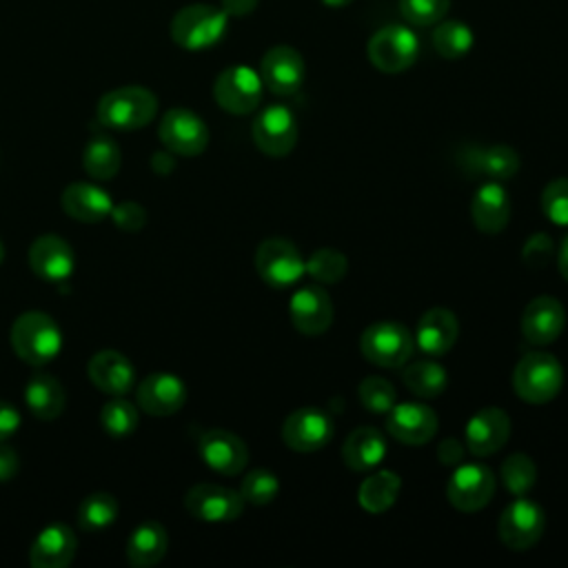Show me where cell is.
Masks as SVG:
<instances>
[{"mask_svg":"<svg viewBox=\"0 0 568 568\" xmlns=\"http://www.w3.org/2000/svg\"><path fill=\"white\" fill-rule=\"evenodd\" d=\"M255 271L264 284L273 288H288L306 273L300 248L284 237H268L255 248Z\"/></svg>","mask_w":568,"mask_h":568,"instance_id":"obj_7","label":"cell"},{"mask_svg":"<svg viewBox=\"0 0 568 568\" xmlns=\"http://www.w3.org/2000/svg\"><path fill=\"white\" fill-rule=\"evenodd\" d=\"M118 517V501L111 493H91L78 508V526L84 532H100Z\"/></svg>","mask_w":568,"mask_h":568,"instance_id":"obj_36","label":"cell"},{"mask_svg":"<svg viewBox=\"0 0 568 568\" xmlns=\"http://www.w3.org/2000/svg\"><path fill=\"white\" fill-rule=\"evenodd\" d=\"M2 260H4V244H2V240H0V264H2Z\"/></svg>","mask_w":568,"mask_h":568,"instance_id":"obj_52","label":"cell"},{"mask_svg":"<svg viewBox=\"0 0 568 568\" xmlns=\"http://www.w3.org/2000/svg\"><path fill=\"white\" fill-rule=\"evenodd\" d=\"M24 404L31 410V415H36L42 422H49L62 415L67 395L62 384L53 375L33 373L24 388Z\"/></svg>","mask_w":568,"mask_h":568,"instance_id":"obj_30","label":"cell"},{"mask_svg":"<svg viewBox=\"0 0 568 568\" xmlns=\"http://www.w3.org/2000/svg\"><path fill=\"white\" fill-rule=\"evenodd\" d=\"M450 0H399V13L413 27H430L446 18Z\"/></svg>","mask_w":568,"mask_h":568,"instance_id":"obj_42","label":"cell"},{"mask_svg":"<svg viewBox=\"0 0 568 568\" xmlns=\"http://www.w3.org/2000/svg\"><path fill=\"white\" fill-rule=\"evenodd\" d=\"M333 437V419L317 406L293 410L282 424V439L291 450L315 453Z\"/></svg>","mask_w":568,"mask_h":568,"instance_id":"obj_16","label":"cell"},{"mask_svg":"<svg viewBox=\"0 0 568 568\" xmlns=\"http://www.w3.org/2000/svg\"><path fill=\"white\" fill-rule=\"evenodd\" d=\"M229 27L222 7L195 2L182 7L171 20V40L186 51H204L215 47Z\"/></svg>","mask_w":568,"mask_h":568,"instance_id":"obj_3","label":"cell"},{"mask_svg":"<svg viewBox=\"0 0 568 568\" xmlns=\"http://www.w3.org/2000/svg\"><path fill=\"white\" fill-rule=\"evenodd\" d=\"M353 0H322V4L324 7H331V9H342V7H346V4H351Z\"/></svg>","mask_w":568,"mask_h":568,"instance_id":"obj_51","label":"cell"},{"mask_svg":"<svg viewBox=\"0 0 568 568\" xmlns=\"http://www.w3.org/2000/svg\"><path fill=\"white\" fill-rule=\"evenodd\" d=\"M304 266H306V273L317 284H337L348 273V257L339 248L322 246V248H315L304 260Z\"/></svg>","mask_w":568,"mask_h":568,"instance_id":"obj_37","label":"cell"},{"mask_svg":"<svg viewBox=\"0 0 568 568\" xmlns=\"http://www.w3.org/2000/svg\"><path fill=\"white\" fill-rule=\"evenodd\" d=\"M138 419H140L138 404H131L129 399H124V395L113 397L100 410V424L111 437L131 435L138 428Z\"/></svg>","mask_w":568,"mask_h":568,"instance_id":"obj_39","label":"cell"},{"mask_svg":"<svg viewBox=\"0 0 568 568\" xmlns=\"http://www.w3.org/2000/svg\"><path fill=\"white\" fill-rule=\"evenodd\" d=\"M264 82L260 73L246 64L226 67L213 82V98L220 109L233 115H246L262 102Z\"/></svg>","mask_w":568,"mask_h":568,"instance_id":"obj_8","label":"cell"},{"mask_svg":"<svg viewBox=\"0 0 568 568\" xmlns=\"http://www.w3.org/2000/svg\"><path fill=\"white\" fill-rule=\"evenodd\" d=\"M357 397L362 406L375 415H386L397 404L395 386L379 375H368L357 386Z\"/></svg>","mask_w":568,"mask_h":568,"instance_id":"obj_40","label":"cell"},{"mask_svg":"<svg viewBox=\"0 0 568 568\" xmlns=\"http://www.w3.org/2000/svg\"><path fill=\"white\" fill-rule=\"evenodd\" d=\"M413 337H415V346L424 355L442 357L455 346L459 337V322L453 311L435 306L419 317Z\"/></svg>","mask_w":568,"mask_h":568,"instance_id":"obj_24","label":"cell"},{"mask_svg":"<svg viewBox=\"0 0 568 568\" xmlns=\"http://www.w3.org/2000/svg\"><path fill=\"white\" fill-rule=\"evenodd\" d=\"M169 548V535L166 528L158 521H144L133 528V532L126 539V561L135 568H149L164 559Z\"/></svg>","mask_w":568,"mask_h":568,"instance_id":"obj_29","label":"cell"},{"mask_svg":"<svg viewBox=\"0 0 568 568\" xmlns=\"http://www.w3.org/2000/svg\"><path fill=\"white\" fill-rule=\"evenodd\" d=\"M552 248H555V244H552L550 235H546V233H535V235H530L528 242L524 244L521 257H524V262H526L528 266L539 268V266H544V264L550 260Z\"/></svg>","mask_w":568,"mask_h":568,"instance_id":"obj_45","label":"cell"},{"mask_svg":"<svg viewBox=\"0 0 568 568\" xmlns=\"http://www.w3.org/2000/svg\"><path fill=\"white\" fill-rule=\"evenodd\" d=\"M280 493V479L275 473L266 468H253L244 475L240 484V495L244 501L253 506H266L271 504Z\"/></svg>","mask_w":568,"mask_h":568,"instance_id":"obj_41","label":"cell"},{"mask_svg":"<svg viewBox=\"0 0 568 568\" xmlns=\"http://www.w3.org/2000/svg\"><path fill=\"white\" fill-rule=\"evenodd\" d=\"M260 78L264 87L275 95H293L300 91L306 78V64L302 53L291 44L271 47L260 62Z\"/></svg>","mask_w":568,"mask_h":568,"instance_id":"obj_15","label":"cell"},{"mask_svg":"<svg viewBox=\"0 0 568 568\" xmlns=\"http://www.w3.org/2000/svg\"><path fill=\"white\" fill-rule=\"evenodd\" d=\"M557 268L561 273V277L568 282V235L561 240V246H559V255H557Z\"/></svg>","mask_w":568,"mask_h":568,"instance_id":"obj_50","label":"cell"},{"mask_svg":"<svg viewBox=\"0 0 568 568\" xmlns=\"http://www.w3.org/2000/svg\"><path fill=\"white\" fill-rule=\"evenodd\" d=\"M251 135L264 155L284 158L295 149L297 120L286 104H268L255 115Z\"/></svg>","mask_w":568,"mask_h":568,"instance_id":"obj_12","label":"cell"},{"mask_svg":"<svg viewBox=\"0 0 568 568\" xmlns=\"http://www.w3.org/2000/svg\"><path fill=\"white\" fill-rule=\"evenodd\" d=\"M470 220L479 233L497 235L508 226L510 197L501 182L486 180L470 200Z\"/></svg>","mask_w":568,"mask_h":568,"instance_id":"obj_22","label":"cell"},{"mask_svg":"<svg viewBox=\"0 0 568 568\" xmlns=\"http://www.w3.org/2000/svg\"><path fill=\"white\" fill-rule=\"evenodd\" d=\"M544 528H546L544 508L526 495L515 497L504 508L499 524H497L501 544L517 552L532 548L541 539Z\"/></svg>","mask_w":568,"mask_h":568,"instance_id":"obj_9","label":"cell"},{"mask_svg":"<svg viewBox=\"0 0 568 568\" xmlns=\"http://www.w3.org/2000/svg\"><path fill=\"white\" fill-rule=\"evenodd\" d=\"M257 4H260V0H220V7L229 18H244V16L253 13L257 9Z\"/></svg>","mask_w":568,"mask_h":568,"instance_id":"obj_49","label":"cell"},{"mask_svg":"<svg viewBox=\"0 0 568 568\" xmlns=\"http://www.w3.org/2000/svg\"><path fill=\"white\" fill-rule=\"evenodd\" d=\"M439 419L435 410L419 402H402L395 404L386 413V430L393 439L406 446H424L437 433Z\"/></svg>","mask_w":568,"mask_h":568,"instance_id":"obj_17","label":"cell"},{"mask_svg":"<svg viewBox=\"0 0 568 568\" xmlns=\"http://www.w3.org/2000/svg\"><path fill=\"white\" fill-rule=\"evenodd\" d=\"M468 164L477 175H484L486 180L506 182L517 175L519 155L508 144H493L486 149H470Z\"/></svg>","mask_w":568,"mask_h":568,"instance_id":"obj_31","label":"cell"},{"mask_svg":"<svg viewBox=\"0 0 568 568\" xmlns=\"http://www.w3.org/2000/svg\"><path fill=\"white\" fill-rule=\"evenodd\" d=\"M73 248L58 235H40L29 246L31 271L47 282H64L73 273Z\"/></svg>","mask_w":568,"mask_h":568,"instance_id":"obj_26","label":"cell"},{"mask_svg":"<svg viewBox=\"0 0 568 568\" xmlns=\"http://www.w3.org/2000/svg\"><path fill=\"white\" fill-rule=\"evenodd\" d=\"M366 53L377 71L402 73L417 62L419 40L410 27L386 24L371 36Z\"/></svg>","mask_w":568,"mask_h":568,"instance_id":"obj_6","label":"cell"},{"mask_svg":"<svg viewBox=\"0 0 568 568\" xmlns=\"http://www.w3.org/2000/svg\"><path fill=\"white\" fill-rule=\"evenodd\" d=\"M160 142L173 155L193 158L209 146V126L206 122L184 106L169 109L158 126Z\"/></svg>","mask_w":568,"mask_h":568,"instance_id":"obj_10","label":"cell"},{"mask_svg":"<svg viewBox=\"0 0 568 568\" xmlns=\"http://www.w3.org/2000/svg\"><path fill=\"white\" fill-rule=\"evenodd\" d=\"M566 326V308L557 297H532L521 313V335L532 346L552 344Z\"/></svg>","mask_w":568,"mask_h":568,"instance_id":"obj_21","label":"cell"},{"mask_svg":"<svg viewBox=\"0 0 568 568\" xmlns=\"http://www.w3.org/2000/svg\"><path fill=\"white\" fill-rule=\"evenodd\" d=\"M186 402V386L173 373H149L135 388V404L142 413L166 417L178 413Z\"/></svg>","mask_w":568,"mask_h":568,"instance_id":"obj_20","label":"cell"},{"mask_svg":"<svg viewBox=\"0 0 568 568\" xmlns=\"http://www.w3.org/2000/svg\"><path fill=\"white\" fill-rule=\"evenodd\" d=\"M111 217H113L115 226L126 233H135L146 224V211L135 202H122L118 206L113 204Z\"/></svg>","mask_w":568,"mask_h":568,"instance_id":"obj_44","label":"cell"},{"mask_svg":"<svg viewBox=\"0 0 568 568\" xmlns=\"http://www.w3.org/2000/svg\"><path fill=\"white\" fill-rule=\"evenodd\" d=\"M87 375L93 382V386L111 397L126 395L133 384H135V368L129 362L126 355L113 348L98 351L89 364H87Z\"/></svg>","mask_w":568,"mask_h":568,"instance_id":"obj_23","label":"cell"},{"mask_svg":"<svg viewBox=\"0 0 568 568\" xmlns=\"http://www.w3.org/2000/svg\"><path fill=\"white\" fill-rule=\"evenodd\" d=\"M288 317L297 333L315 337L333 324V302L322 284H304L288 300Z\"/></svg>","mask_w":568,"mask_h":568,"instance_id":"obj_13","label":"cell"},{"mask_svg":"<svg viewBox=\"0 0 568 568\" xmlns=\"http://www.w3.org/2000/svg\"><path fill=\"white\" fill-rule=\"evenodd\" d=\"M78 539L67 524L44 526L29 548V564L33 568H64L73 561Z\"/></svg>","mask_w":568,"mask_h":568,"instance_id":"obj_25","label":"cell"},{"mask_svg":"<svg viewBox=\"0 0 568 568\" xmlns=\"http://www.w3.org/2000/svg\"><path fill=\"white\" fill-rule=\"evenodd\" d=\"M122 151L115 140L106 135H95L87 142L82 151V166L95 180H111L120 171Z\"/></svg>","mask_w":568,"mask_h":568,"instance_id":"obj_34","label":"cell"},{"mask_svg":"<svg viewBox=\"0 0 568 568\" xmlns=\"http://www.w3.org/2000/svg\"><path fill=\"white\" fill-rule=\"evenodd\" d=\"M60 204L69 217L84 222V224H95V222L109 217L111 209H113L111 195L104 189L89 184V182H71L62 191Z\"/></svg>","mask_w":568,"mask_h":568,"instance_id":"obj_27","label":"cell"},{"mask_svg":"<svg viewBox=\"0 0 568 568\" xmlns=\"http://www.w3.org/2000/svg\"><path fill=\"white\" fill-rule=\"evenodd\" d=\"M11 348L13 353L31 364L44 366L58 357L62 348V333L55 320L42 311H27L11 324Z\"/></svg>","mask_w":568,"mask_h":568,"instance_id":"obj_2","label":"cell"},{"mask_svg":"<svg viewBox=\"0 0 568 568\" xmlns=\"http://www.w3.org/2000/svg\"><path fill=\"white\" fill-rule=\"evenodd\" d=\"M495 486L497 481L488 466L477 462L457 464L446 484V499L462 513H477L493 499Z\"/></svg>","mask_w":568,"mask_h":568,"instance_id":"obj_11","label":"cell"},{"mask_svg":"<svg viewBox=\"0 0 568 568\" xmlns=\"http://www.w3.org/2000/svg\"><path fill=\"white\" fill-rule=\"evenodd\" d=\"M499 479L513 497L528 495L537 481V466L524 453H513L499 468Z\"/></svg>","mask_w":568,"mask_h":568,"instance_id":"obj_38","label":"cell"},{"mask_svg":"<svg viewBox=\"0 0 568 568\" xmlns=\"http://www.w3.org/2000/svg\"><path fill=\"white\" fill-rule=\"evenodd\" d=\"M158 113V98L146 87L129 84L106 91L98 106V122L115 131H135L146 126Z\"/></svg>","mask_w":568,"mask_h":568,"instance_id":"obj_1","label":"cell"},{"mask_svg":"<svg viewBox=\"0 0 568 568\" xmlns=\"http://www.w3.org/2000/svg\"><path fill=\"white\" fill-rule=\"evenodd\" d=\"M184 508L200 521L222 524L235 521L244 510V499L240 490L220 484H195L184 495Z\"/></svg>","mask_w":568,"mask_h":568,"instance_id":"obj_14","label":"cell"},{"mask_svg":"<svg viewBox=\"0 0 568 568\" xmlns=\"http://www.w3.org/2000/svg\"><path fill=\"white\" fill-rule=\"evenodd\" d=\"M402 490V477L393 470H377L373 475H368L359 488H357V504L371 513V515H379L386 513L395 499L399 497Z\"/></svg>","mask_w":568,"mask_h":568,"instance_id":"obj_32","label":"cell"},{"mask_svg":"<svg viewBox=\"0 0 568 568\" xmlns=\"http://www.w3.org/2000/svg\"><path fill=\"white\" fill-rule=\"evenodd\" d=\"M359 353L375 366L399 368L413 357L415 337L402 322L379 320L364 328L359 337Z\"/></svg>","mask_w":568,"mask_h":568,"instance_id":"obj_5","label":"cell"},{"mask_svg":"<svg viewBox=\"0 0 568 568\" xmlns=\"http://www.w3.org/2000/svg\"><path fill=\"white\" fill-rule=\"evenodd\" d=\"M18 466H20L18 464V453L9 444L0 442V481L13 479L16 473H18Z\"/></svg>","mask_w":568,"mask_h":568,"instance_id":"obj_48","label":"cell"},{"mask_svg":"<svg viewBox=\"0 0 568 568\" xmlns=\"http://www.w3.org/2000/svg\"><path fill=\"white\" fill-rule=\"evenodd\" d=\"M510 437V417L499 406H486L470 415L464 430L466 450L475 457H488L504 448Z\"/></svg>","mask_w":568,"mask_h":568,"instance_id":"obj_19","label":"cell"},{"mask_svg":"<svg viewBox=\"0 0 568 568\" xmlns=\"http://www.w3.org/2000/svg\"><path fill=\"white\" fill-rule=\"evenodd\" d=\"M564 386V366L552 353L530 351L513 371L515 395L528 404H546L559 395Z\"/></svg>","mask_w":568,"mask_h":568,"instance_id":"obj_4","label":"cell"},{"mask_svg":"<svg viewBox=\"0 0 568 568\" xmlns=\"http://www.w3.org/2000/svg\"><path fill=\"white\" fill-rule=\"evenodd\" d=\"M402 382L413 395L422 399H433L446 390L448 375L444 366L435 362V357H428V359H417L408 364L402 371Z\"/></svg>","mask_w":568,"mask_h":568,"instance_id":"obj_33","label":"cell"},{"mask_svg":"<svg viewBox=\"0 0 568 568\" xmlns=\"http://www.w3.org/2000/svg\"><path fill=\"white\" fill-rule=\"evenodd\" d=\"M20 428V413L13 404L0 402V442H7Z\"/></svg>","mask_w":568,"mask_h":568,"instance_id":"obj_46","label":"cell"},{"mask_svg":"<svg viewBox=\"0 0 568 568\" xmlns=\"http://www.w3.org/2000/svg\"><path fill=\"white\" fill-rule=\"evenodd\" d=\"M544 215L557 224L568 226V178H555L550 180L539 197Z\"/></svg>","mask_w":568,"mask_h":568,"instance_id":"obj_43","label":"cell"},{"mask_svg":"<svg viewBox=\"0 0 568 568\" xmlns=\"http://www.w3.org/2000/svg\"><path fill=\"white\" fill-rule=\"evenodd\" d=\"M466 455V446L459 442V439H444L439 446H437V457L444 466H457L462 464Z\"/></svg>","mask_w":568,"mask_h":568,"instance_id":"obj_47","label":"cell"},{"mask_svg":"<svg viewBox=\"0 0 568 568\" xmlns=\"http://www.w3.org/2000/svg\"><path fill=\"white\" fill-rule=\"evenodd\" d=\"M386 457V437L375 426H357L342 446L344 464L355 473L373 470Z\"/></svg>","mask_w":568,"mask_h":568,"instance_id":"obj_28","label":"cell"},{"mask_svg":"<svg viewBox=\"0 0 568 568\" xmlns=\"http://www.w3.org/2000/svg\"><path fill=\"white\" fill-rule=\"evenodd\" d=\"M197 453L202 462L220 475H240L248 464V448L242 437L224 428L204 430L197 439Z\"/></svg>","mask_w":568,"mask_h":568,"instance_id":"obj_18","label":"cell"},{"mask_svg":"<svg viewBox=\"0 0 568 568\" xmlns=\"http://www.w3.org/2000/svg\"><path fill=\"white\" fill-rule=\"evenodd\" d=\"M475 42L473 29L462 20H439L433 31V47L444 60L464 58Z\"/></svg>","mask_w":568,"mask_h":568,"instance_id":"obj_35","label":"cell"}]
</instances>
